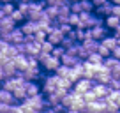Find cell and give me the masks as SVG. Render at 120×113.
Returning a JSON list of instances; mask_svg holds the SVG:
<instances>
[{"label": "cell", "mask_w": 120, "mask_h": 113, "mask_svg": "<svg viewBox=\"0 0 120 113\" xmlns=\"http://www.w3.org/2000/svg\"><path fill=\"white\" fill-rule=\"evenodd\" d=\"M97 25H104V19L99 18L95 12H81L79 14V25L76 28H81V30H90Z\"/></svg>", "instance_id": "1"}, {"label": "cell", "mask_w": 120, "mask_h": 113, "mask_svg": "<svg viewBox=\"0 0 120 113\" xmlns=\"http://www.w3.org/2000/svg\"><path fill=\"white\" fill-rule=\"evenodd\" d=\"M2 39H4L5 42H9L11 46H18V44H23V41H25V35H23L21 28H14L12 32H9V34L2 35Z\"/></svg>", "instance_id": "2"}, {"label": "cell", "mask_w": 120, "mask_h": 113, "mask_svg": "<svg viewBox=\"0 0 120 113\" xmlns=\"http://www.w3.org/2000/svg\"><path fill=\"white\" fill-rule=\"evenodd\" d=\"M41 90L44 92V95H49L56 90V76L55 74H48L42 78V83H41Z\"/></svg>", "instance_id": "3"}, {"label": "cell", "mask_w": 120, "mask_h": 113, "mask_svg": "<svg viewBox=\"0 0 120 113\" xmlns=\"http://www.w3.org/2000/svg\"><path fill=\"white\" fill-rule=\"evenodd\" d=\"M94 83H95V81H92V79L81 78L79 81H76L74 85H72V92H76V94H79V95H85L86 92H90V90H92Z\"/></svg>", "instance_id": "4"}, {"label": "cell", "mask_w": 120, "mask_h": 113, "mask_svg": "<svg viewBox=\"0 0 120 113\" xmlns=\"http://www.w3.org/2000/svg\"><path fill=\"white\" fill-rule=\"evenodd\" d=\"M102 65L111 72V78L120 79V60H116V58L109 56V58H106V60L102 62Z\"/></svg>", "instance_id": "5"}, {"label": "cell", "mask_w": 120, "mask_h": 113, "mask_svg": "<svg viewBox=\"0 0 120 113\" xmlns=\"http://www.w3.org/2000/svg\"><path fill=\"white\" fill-rule=\"evenodd\" d=\"M21 85H25V79H23V76L16 74L14 78H9V79H5V81H4V85H2V88L12 94V92H14L16 88H19Z\"/></svg>", "instance_id": "6"}, {"label": "cell", "mask_w": 120, "mask_h": 113, "mask_svg": "<svg viewBox=\"0 0 120 113\" xmlns=\"http://www.w3.org/2000/svg\"><path fill=\"white\" fill-rule=\"evenodd\" d=\"M109 79H111V72H109L104 65H97V69H95V76H94V81H95V83H101V85H108Z\"/></svg>", "instance_id": "7"}, {"label": "cell", "mask_w": 120, "mask_h": 113, "mask_svg": "<svg viewBox=\"0 0 120 113\" xmlns=\"http://www.w3.org/2000/svg\"><path fill=\"white\" fill-rule=\"evenodd\" d=\"M64 37H65V35L60 32L58 26H51V28H49V32H48V37H46V41L51 42L53 46H60V44H62V41H64Z\"/></svg>", "instance_id": "8"}, {"label": "cell", "mask_w": 120, "mask_h": 113, "mask_svg": "<svg viewBox=\"0 0 120 113\" xmlns=\"http://www.w3.org/2000/svg\"><path fill=\"white\" fill-rule=\"evenodd\" d=\"M90 37L94 39V41H102L104 37H108V28H106L104 25H97V26H94V28H90Z\"/></svg>", "instance_id": "9"}, {"label": "cell", "mask_w": 120, "mask_h": 113, "mask_svg": "<svg viewBox=\"0 0 120 113\" xmlns=\"http://www.w3.org/2000/svg\"><path fill=\"white\" fill-rule=\"evenodd\" d=\"M92 92L95 94V97L99 99V101H104L106 97L109 95V87L108 85H101V83H94V87H92Z\"/></svg>", "instance_id": "10"}, {"label": "cell", "mask_w": 120, "mask_h": 113, "mask_svg": "<svg viewBox=\"0 0 120 113\" xmlns=\"http://www.w3.org/2000/svg\"><path fill=\"white\" fill-rule=\"evenodd\" d=\"M16 28V23L12 21L11 16H5V18L0 19V35H5L9 32H12Z\"/></svg>", "instance_id": "11"}, {"label": "cell", "mask_w": 120, "mask_h": 113, "mask_svg": "<svg viewBox=\"0 0 120 113\" xmlns=\"http://www.w3.org/2000/svg\"><path fill=\"white\" fill-rule=\"evenodd\" d=\"M42 69H44V71H48V72H55L56 69L60 67V60L58 58H55V56L53 55H48L46 56V60L42 62Z\"/></svg>", "instance_id": "12"}, {"label": "cell", "mask_w": 120, "mask_h": 113, "mask_svg": "<svg viewBox=\"0 0 120 113\" xmlns=\"http://www.w3.org/2000/svg\"><path fill=\"white\" fill-rule=\"evenodd\" d=\"M83 72H85V69H83V64H79V65H76V67H72V69H69V74H67V79L74 85L76 81H79V79L83 78Z\"/></svg>", "instance_id": "13"}, {"label": "cell", "mask_w": 120, "mask_h": 113, "mask_svg": "<svg viewBox=\"0 0 120 113\" xmlns=\"http://www.w3.org/2000/svg\"><path fill=\"white\" fill-rule=\"evenodd\" d=\"M19 28H21V32H23V35H25V37H28V35H32V37H34V35L37 34V30H39V23L25 21Z\"/></svg>", "instance_id": "14"}, {"label": "cell", "mask_w": 120, "mask_h": 113, "mask_svg": "<svg viewBox=\"0 0 120 113\" xmlns=\"http://www.w3.org/2000/svg\"><path fill=\"white\" fill-rule=\"evenodd\" d=\"M60 64L62 65H65V67H76V65H79V64H83L81 60H79L78 56H74V55H69L67 51H65V55L60 58Z\"/></svg>", "instance_id": "15"}, {"label": "cell", "mask_w": 120, "mask_h": 113, "mask_svg": "<svg viewBox=\"0 0 120 113\" xmlns=\"http://www.w3.org/2000/svg\"><path fill=\"white\" fill-rule=\"evenodd\" d=\"M19 76H23L25 81H35V79L41 78V69H39V67H28L25 72H21Z\"/></svg>", "instance_id": "16"}, {"label": "cell", "mask_w": 120, "mask_h": 113, "mask_svg": "<svg viewBox=\"0 0 120 113\" xmlns=\"http://www.w3.org/2000/svg\"><path fill=\"white\" fill-rule=\"evenodd\" d=\"M111 11H113V4L111 2H106V4L99 5V7H95V14L99 16V18H108V16H111Z\"/></svg>", "instance_id": "17"}, {"label": "cell", "mask_w": 120, "mask_h": 113, "mask_svg": "<svg viewBox=\"0 0 120 113\" xmlns=\"http://www.w3.org/2000/svg\"><path fill=\"white\" fill-rule=\"evenodd\" d=\"M25 90H26V97H35V95L41 94V87H39L35 81H26Z\"/></svg>", "instance_id": "18"}, {"label": "cell", "mask_w": 120, "mask_h": 113, "mask_svg": "<svg viewBox=\"0 0 120 113\" xmlns=\"http://www.w3.org/2000/svg\"><path fill=\"white\" fill-rule=\"evenodd\" d=\"M2 71H4V74H5V78H14L16 74H18V71H16V65H14V62L12 60H7L5 64H2Z\"/></svg>", "instance_id": "19"}, {"label": "cell", "mask_w": 120, "mask_h": 113, "mask_svg": "<svg viewBox=\"0 0 120 113\" xmlns=\"http://www.w3.org/2000/svg\"><path fill=\"white\" fill-rule=\"evenodd\" d=\"M104 26L108 28V30H113L115 32L116 28L120 26V18H116V16H108V18H104Z\"/></svg>", "instance_id": "20"}, {"label": "cell", "mask_w": 120, "mask_h": 113, "mask_svg": "<svg viewBox=\"0 0 120 113\" xmlns=\"http://www.w3.org/2000/svg\"><path fill=\"white\" fill-rule=\"evenodd\" d=\"M0 102L2 104H9V106H14V95L11 94V92L4 90V88H0Z\"/></svg>", "instance_id": "21"}, {"label": "cell", "mask_w": 120, "mask_h": 113, "mask_svg": "<svg viewBox=\"0 0 120 113\" xmlns=\"http://www.w3.org/2000/svg\"><path fill=\"white\" fill-rule=\"evenodd\" d=\"M83 46H85L86 49H88V53H97V48H99V42L97 41H94L92 37H86L85 41L81 42Z\"/></svg>", "instance_id": "22"}, {"label": "cell", "mask_w": 120, "mask_h": 113, "mask_svg": "<svg viewBox=\"0 0 120 113\" xmlns=\"http://www.w3.org/2000/svg\"><path fill=\"white\" fill-rule=\"evenodd\" d=\"M101 44H104L106 48L109 49V51H113V49H115L116 46H118V41H116V39L113 37V35H108V37H104V39L101 41Z\"/></svg>", "instance_id": "23"}, {"label": "cell", "mask_w": 120, "mask_h": 113, "mask_svg": "<svg viewBox=\"0 0 120 113\" xmlns=\"http://www.w3.org/2000/svg\"><path fill=\"white\" fill-rule=\"evenodd\" d=\"M44 12H46V16H48L51 21H55V19L58 18V7H56V5H46Z\"/></svg>", "instance_id": "24"}, {"label": "cell", "mask_w": 120, "mask_h": 113, "mask_svg": "<svg viewBox=\"0 0 120 113\" xmlns=\"http://www.w3.org/2000/svg\"><path fill=\"white\" fill-rule=\"evenodd\" d=\"M106 101L113 102V104L120 109V92H118V90H111V92H109V95L106 97Z\"/></svg>", "instance_id": "25"}, {"label": "cell", "mask_w": 120, "mask_h": 113, "mask_svg": "<svg viewBox=\"0 0 120 113\" xmlns=\"http://www.w3.org/2000/svg\"><path fill=\"white\" fill-rule=\"evenodd\" d=\"M79 7H81V12H94V4L92 0H81L79 2Z\"/></svg>", "instance_id": "26"}, {"label": "cell", "mask_w": 120, "mask_h": 113, "mask_svg": "<svg viewBox=\"0 0 120 113\" xmlns=\"http://www.w3.org/2000/svg\"><path fill=\"white\" fill-rule=\"evenodd\" d=\"M86 62H88V64H92V65H102L104 58H102V56H99L97 53H92V55L86 58Z\"/></svg>", "instance_id": "27"}, {"label": "cell", "mask_w": 120, "mask_h": 113, "mask_svg": "<svg viewBox=\"0 0 120 113\" xmlns=\"http://www.w3.org/2000/svg\"><path fill=\"white\" fill-rule=\"evenodd\" d=\"M97 55L99 56H102V58H109V56H111V51H109L108 48H106L104 44H101V42H99V48H97Z\"/></svg>", "instance_id": "28"}, {"label": "cell", "mask_w": 120, "mask_h": 113, "mask_svg": "<svg viewBox=\"0 0 120 113\" xmlns=\"http://www.w3.org/2000/svg\"><path fill=\"white\" fill-rule=\"evenodd\" d=\"M74 44H78V42H76L74 39H71V37H67V35H65V37H64V41H62V44H60V46H62V48H64L65 51H67V49H71Z\"/></svg>", "instance_id": "29"}, {"label": "cell", "mask_w": 120, "mask_h": 113, "mask_svg": "<svg viewBox=\"0 0 120 113\" xmlns=\"http://www.w3.org/2000/svg\"><path fill=\"white\" fill-rule=\"evenodd\" d=\"M69 14H71V4L58 5V16H69Z\"/></svg>", "instance_id": "30"}, {"label": "cell", "mask_w": 120, "mask_h": 113, "mask_svg": "<svg viewBox=\"0 0 120 113\" xmlns=\"http://www.w3.org/2000/svg\"><path fill=\"white\" fill-rule=\"evenodd\" d=\"M53 48H55V46H53L51 42H48V41L41 42V53H46V55H51Z\"/></svg>", "instance_id": "31"}, {"label": "cell", "mask_w": 120, "mask_h": 113, "mask_svg": "<svg viewBox=\"0 0 120 113\" xmlns=\"http://www.w3.org/2000/svg\"><path fill=\"white\" fill-rule=\"evenodd\" d=\"M69 69H71V67H65V65H62V64H60V67L55 71V74L58 76V78H67V74H69Z\"/></svg>", "instance_id": "32"}, {"label": "cell", "mask_w": 120, "mask_h": 113, "mask_svg": "<svg viewBox=\"0 0 120 113\" xmlns=\"http://www.w3.org/2000/svg\"><path fill=\"white\" fill-rule=\"evenodd\" d=\"M14 9H16V5L12 4V2L11 4H2V11H4L5 16H11L12 12H14Z\"/></svg>", "instance_id": "33"}, {"label": "cell", "mask_w": 120, "mask_h": 113, "mask_svg": "<svg viewBox=\"0 0 120 113\" xmlns=\"http://www.w3.org/2000/svg\"><path fill=\"white\" fill-rule=\"evenodd\" d=\"M51 55L55 56V58H58V60H60V58L65 55V49L62 48V46H55V48H53V51H51Z\"/></svg>", "instance_id": "34"}, {"label": "cell", "mask_w": 120, "mask_h": 113, "mask_svg": "<svg viewBox=\"0 0 120 113\" xmlns=\"http://www.w3.org/2000/svg\"><path fill=\"white\" fill-rule=\"evenodd\" d=\"M67 23L72 26V28H76V26L79 25V14H72V12H71V14H69V21Z\"/></svg>", "instance_id": "35"}, {"label": "cell", "mask_w": 120, "mask_h": 113, "mask_svg": "<svg viewBox=\"0 0 120 113\" xmlns=\"http://www.w3.org/2000/svg\"><path fill=\"white\" fill-rule=\"evenodd\" d=\"M11 18H12V21H14V23H21L23 19H25V14H21L18 9H14V12L11 14Z\"/></svg>", "instance_id": "36"}, {"label": "cell", "mask_w": 120, "mask_h": 113, "mask_svg": "<svg viewBox=\"0 0 120 113\" xmlns=\"http://www.w3.org/2000/svg\"><path fill=\"white\" fill-rule=\"evenodd\" d=\"M83 101H85V104H90V102L97 101V97H95V94H94V92L90 90V92H86V94L83 95Z\"/></svg>", "instance_id": "37"}, {"label": "cell", "mask_w": 120, "mask_h": 113, "mask_svg": "<svg viewBox=\"0 0 120 113\" xmlns=\"http://www.w3.org/2000/svg\"><path fill=\"white\" fill-rule=\"evenodd\" d=\"M108 87H109V90H118L120 92V79L111 78V79H109V83H108Z\"/></svg>", "instance_id": "38"}, {"label": "cell", "mask_w": 120, "mask_h": 113, "mask_svg": "<svg viewBox=\"0 0 120 113\" xmlns=\"http://www.w3.org/2000/svg\"><path fill=\"white\" fill-rule=\"evenodd\" d=\"M0 113H16V108H14V106L2 104V102H0Z\"/></svg>", "instance_id": "39"}, {"label": "cell", "mask_w": 120, "mask_h": 113, "mask_svg": "<svg viewBox=\"0 0 120 113\" xmlns=\"http://www.w3.org/2000/svg\"><path fill=\"white\" fill-rule=\"evenodd\" d=\"M16 9H18V11L21 12V14H25V16H26V14H28V9H30V7H28V4H23V2H18V7H16Z\"/></svg>", "instance_id": "40"}, {"label": "cell", "mask_w": 120, "mask_h": 113, "mask_svg": "<svg viewBox=\"0 0 120 113\" xmlns=\"http://www.w3.org/2000/svg\"><path fill=\"white\" fill-rule=\"evenodd\" d=\"M46 5H62V4H69V0H44Z\"/></svg>", "instance_id": "41"}, {"label": "cell", "mask_w": 120, "mask_h": 113, "mask_svg": "<svg viewBox=\"0 0 120 113\" xmlns=\"http://www.w3.org/2000/svg\"><path fill=\"white\" fill-rule=\"evenodd\" d=\"M111 56H113V58H116V60H120V44L111 51Z\"/></svg>", "instance_id": "42"}, {"label": "cell", "mask_w": 120, "mask_h": 113, "mask_svg": "<svg viewBox=\"0 0 120 113\" xmlns=\"http://www.w3.org/2000/svg\"><path fill=\"white\" fill-rule=\"evenodd\" d=\"M111 14H113V16H116V18H120V4H118V5H113Z\"/></svg>", "instance_id": "43"}, {"label": "cell", "mask_w": 120, "mask_h": 113, "mask_svg": "<svg viewBox=\"0 0 120 113\" xmlns=\"http://www.w3.org/2000/svg\"><path fill=\"white\" fill-rule=\"evenodd\" d=\"M108 0H92V4H94V7H99V5H102V4H106Z\"/></svg>", "instance_id": "44"}, {"label": "cell", "mask_w": 120, "mask_h": 113, "mask_svg": "<svg viewBox=\"0 0 120 113\" xmlns=\"http://www.w3.org/2000/svg\"><path fill=\"white\" fill-rule=\"evenodd\" d=\"M113 37H115V39H116V41H118V42H120V26H118V28H116V30H115V32H113Z\"/></svg>", "instance_id": "45"}, {"label": "cell", "mask_w": 120, "mask_h": 113, "mask_svg": "<svg viewBox=\"0 0 120 113\" xmlns=\"http://www.w3.org/2000/svg\"><path fill=\"white\" fill-rule=\"evenodd\" d=\"M108 2H111L113 5H118V4H120V0H108Z\"/></svg>", "instance_id": "46"}, {"label": "cell", "mask_w": 120, "mask_h": 113, "mask_svg": "<svg viewBox=\"0 0 120 113\" xmlns=\"http://www.w3.org/2000/svg\"><path fill=\"white\" fill-rule=\"evenodd\" d=\"M0 39H2V35H0Z\"/></svg>", "instance_id": "47"}, {"label": "cell", "mask_w": 120, "mask_h": 113, "mask_svg": "<svg viewBox=\"0 0 120 113\" xmlns=\"http://www.w3.org/2000/svg\"><path fill=\"white\" fill-rule=\"evenodd\" d=\"M0 56H2V55H0Z\"/></svg>", "instance_id": "48"}]
</instances>
